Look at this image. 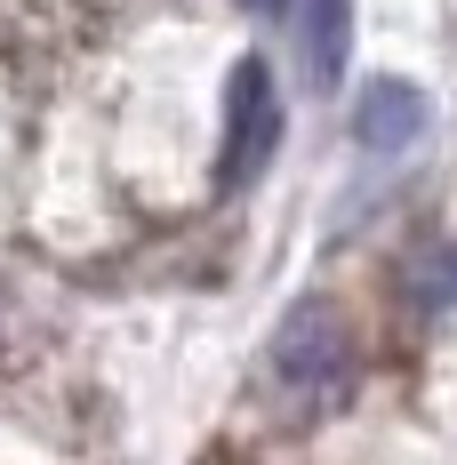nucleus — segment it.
<instances>
[{
  "instance_id": "obj_1",
  "label": "nucleus",
  "mask_w": 457,
  "mask_h": 465,
  "mask_svg": "<svg viewBox=\"0 0 457 465\" xmlns=\"http://www.w3.org/2000/svg\"><path fill=\"white\" fill-rule=\"evenodd\" d=\"M345 370H353V337H345V322H337V305H321V297L289 305V322L273 329V377H281V393L329 401V393L345 385Z\"/></svg>"
},
{
  "instance_id": "obj_2",
  "label": "nucleus",
  "mask_w": 457,
  "mask_h": 465,
  "mask_svg": "<svg viewBox=\"0 0 457 465\" xmlns=\"http://www.w3.org/2000/svg\"><path fill=\"white\" fill-rule=\"evenodd\" d=\"M281 153V104H273V73L257 64V56H241L225 81V153H217V177L233 193L249 185L265 161Z\"/></svg>"
},
{
  "instance_id": "obj_3",
  "label": "nucleus",
  "mask_w": 457,
  "mask_h": 465,
  "mask_svg": "<svg viewBox=\"0 0 457 465\" xmlns=\"http://www.w3.org/2000/svg\"><path fill=\"white\" fill-rule=\"evenodd\" d=\"M353 137H362L369 153L417 144L425 137V89H410V81H369L362 104H353Z\"/></svg>"
},
{
  "instance_id": "obj_4",
  "label": "nucleus",
  "mask_w": 457,
  "mask_h": 465,
  "mask_svg": "<svg viewBox=\"0 0 457 465\" xmlns=\"http://www.w3.org/2000/svg\"><path fill=\"white\" fill-rule=\"evenodd\" d=\"M345 64V0H305V73L313 89H337Z\"/></svg>"
},
{
  "instance_id": "obj_5",
  "label": "nucleus",
  "mask_w": 457,
  "mask_h": 465,
  "mask_svg": "<svg viewBox=\"0 0 457 465\" xmlns=\"http://www.w3.org/2000/svg\"><path fill=\"white\" fill-rule=\"evenodd\" d=\"M410 289L425 297V305H457V241H442V249H425L410 265Z\"/></svg>"
},
{
  "instance_id": "obj_6",
  "label": "nucleus",
  "mask_w": 457,
  "mask_h": 465,
  "mask_svg": "<svg viewBox=\"0 0 457 465\" xmlns=\"http://www.w3.org/2000/svg\"><path fill=\"white\" fill-rule=\"evenodd\" d=\"M249 8H281V0H249Z\"/></svg>"
}]
</instances>
